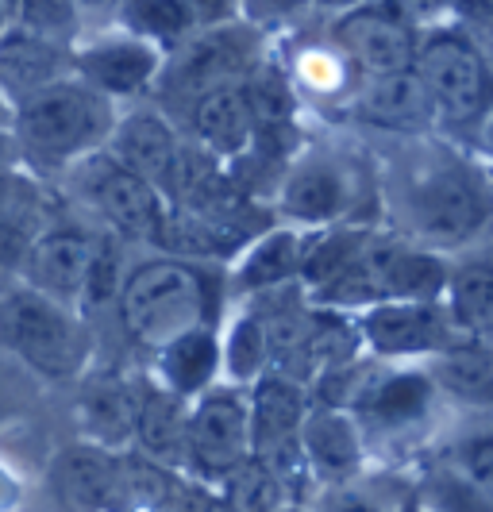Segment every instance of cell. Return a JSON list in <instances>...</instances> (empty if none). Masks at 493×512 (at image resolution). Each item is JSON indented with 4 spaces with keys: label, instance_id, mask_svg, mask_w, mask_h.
<instances>
[{
    "label": "cell",
    "instance_id": "cell-9",
    "mask_svg": "<svg viewBox=\"0 0 493 512\" xmlns=\"http://www.w3.org/2000/svg\"><path fill=\"white\" fill-rule=\"evenodd\" d=\"M189 459L201 474L228 478L239 462L251 459V428L247 409L232 393H212L197 409H189Z\"/></svg>",
    "mask_w": 493,
    "mask_h": 512
},
{
    "label": "cell",
    "instance_id": "cell-16",
    "mask_svg": "<svg viewBox=\"0 0 493 512\" xmlns=\"http://www.w3.org/2000/svg\"><path fill=\"white\" fill-rule=\"evenodd\" d=\"M78 74L85 77V85L97 93H139L151 77H158L162 58L151 43L143 39H116V43H97L89 51H81L74 58Z\"/></svg>",
    "mask_w": 493,
    "mask_h": 512
},
{
    "label": "cell",
    "instance_id": "cell-41",
    "mask_svg": "<svg viewBox=\"0 0 493 512\" xmlns=\"http://www.w3.org/2000/svg\"><path fill=\"white\" fill-rule=\"evenodd\" d=\"M178 512H228L224 509V501H216V497H208V493H185L182 497V509Z\"/></svg>",
    "mask_w": 493,
    "mask_h": 512
},
{
    "label": "cell",
    "instance_id": "cell-7",
    "mask_svg": "<svg viewBox=\"0 0 493 512\" xmlns=\"http://www.w3.org/2000/svg\"><path fill=\"white\" fill-rule=\"evenodd\" d=\"M336 43L370 77L413 70V58H416L413 27L401 20V12H393L386 4L347 12L336 24Z\"/></svg>",
    "mask_w": 493,
    "mask_h": 512
},
{
    "label": "cell",
    "instance_id": "cell-36",
    "mask_svg": "<svg viewBox=\"0 0 493 512\" xmlns=\"http://www.w3.org/2000/svg\"><path fill=\"white\" fill-rule=\"evenodd\" d=\"M266 332H262V320L259 316H243L235 324L232 339H228V366H232V378L247 382L255 378L266 362Z\"/></svg>",
    "mask_w": 493,
    "mask_h": 512
},
{
    "label": "cell",
    "instance_id": "cell-20",
    "mask_svg": "<svg viewBox=\"0 0 493 512\" xmlns=\"http://www.w3.org/2000/svg\"><path fill=\"white\" fill-rule=\"evenodd\" d=\"M135 436L147 447V455L166 466L185 462V443H189V405L185 397L170 393V389H155L139 401V416H135Z\"/></svg>",
    "mask_w": 493,
    "mask_h": 512
},
{
    "label": "cell",
    "instance_id": "cell-43",
    "mask_svg": "<svg viewBox=\"0 0 493 512\" xmlns=\"http://www.w3.org/2000/svg\"><path fill=\"white\" fill-rule=\"evenodd\" d=\"M4 31H8V8L0 4V35H4Z\"/></svg>",
    "mask_w": 493,
    "mask_h": 512
},
{
    "label": "cell",
    "instance_id": "cell-8",
    "mask_svg": "<svg viewBox=\"0 0 493 512\" xmlns=\"http://www.w3.org/2000/svg\"><path fill=\"white\" fill-rule=\"evenodd\" d=\"M85 193L89 201L101 208L104 220L124 235H135V239H155L158 224H162V193L155 185H147L143 178H135L128 170H120L108 154L104 158H93L85 166Z\"/></svg>",
    "mask_w": 493,
    "mask_h": 512
},
{
    "label": "cell",
    "instance_id": "cell-29",
    "mask_svg": "<svg viewBox=\"0 0 493 512\" xmlns=\"http://www.w3.org/2000/svg\"><path fill=\"white\" fill-rule=\"evenodd\" d=\"M432 401V385L420 374H397V378H378L370 389L363 412L374 416L378 424H409L416 416H424Z\"/></svg>",
    "mask_w": 493,
    "mask_h": 512
},
{
    "label": "cell",
    "instance_id": "cell-21",
    "mask_svg": "<svg viewBox=\"0 0 493 512\" xmlns=\"http://www.w3.org/2000/svg\"><path fill=\"white\" fill-rule=\"evenodd\" d=\"M116 474V459L101 447H78L70 455H62L54 466V493L66 509L74 512H97L108 501Z\"/></svg>",
    "mask_w": 493,
    "mask_h": 512
},
{
    "label": "cell",
    "instance_id": "cell-31",
    "mask_svg": "<svg viewBox=\"0 0 493 512\" xmlns=\"http://www.w3.org/2000/svg\"><path fill=\"white\" fill-rule=\"evenodd\" d=\"M243 101L251 108L255 131H278L286 128V120L293 116V93H289L286 77L270 66H251L247 77L239 81Z\"/></svg>",
    "mask_w": 493,
    "mask_h": 512
},
{
    "label": "cell",
    "instance_id": "cell-30",
    "mask_svg": "<svg viewBox=\"0 0 493 512\" xmlns=\"http://www.w3.org/2000/svg\"><path fill=\"white\" fill-rule=\"evenodd\" d=\"M436 378H440L451 393L486 405L493 397V359L482 343H467V347H451L443 351L436 362Z\"/></svg>",
    "mask_w": 493,
    "mask_h": 512
},
{
    "label": "cell",
    "instance_id": "cell-44",
    "mask_svg": "<svg viewBox=\"0 0 493 512\" xmlns=\"http://www.w3.org/2000/svg\"><path fill=\"white\" fill-rule=\"evenodd\" d=\"M0 120H4V97H0Z\"/></svg>",
    "mask_w": 493,
    "mask_h": 512
},
{
    "label": "cell",
    "instance_id": "cell-13",
    "mask_svg": "<svg viewBox=\"0 0 493 512\" xmlns=\"http://www.w3.org/2000/svg\"><path fill=\"white\" fill-rule=\"evenodd\" d=\"M66 54L58 43L27 31L24 24L8 27L0 35V97H12L20 104L43 89L62 81Z\"/></svg>",
    "mask_w": 493,
    "mask_h": 512
},
{
    "label": "cell",
    "instance_id": "cell-5",
    "mask_svg": "<svg viewBox=\"0 0 493 512\" xmlns=\"http://www.w3.org/2000/svg\"><path fill=\"white\" fill-rule=\"evenodd\" d=\"M162 70V93L170 101H201L216 89L239 85L251 70V39L235 27L182 39Z\"/></svg>",
    "mask_w": 493,
    "mask_h": 512
},
{
    "label": "cell",
    "instance_id": "cell-40",
    "mask_svg": "<svg viewBox=\"0 0 493 512\" xmlns=\"http://www.w3.org/2000/svg\"><path fill=\"white\" fill-rule=\"evenodd\" d=\"M320 512H378V505L366 493H359V489H339V493H332L320 505Z\"/></svg>",
    "mask_w": 493,
    "mask_h": 512
},
{
    "label": "cell",
    "instance_id": "cell-35",
    "mask_svg": "<svg viewBox=\"0 0 493 512\" xmlns=\"http://www.w3.org/2000/svg\"><path fill=\"white\" fill-rule=\"evenodd\" d=\"M366 243H370V239L359 235V231H332L328 239H320V243L312 247L309 258H301V266H305V274H309L312 282L324 285L363 255Z\"/></svg>",
    "mask_w": 493,
    "mask_h": 512
},
{
    "label": "cell",
    "instance_id": "cell-22",
    "mask_svg": "<svg viewBox=\"0 0 493 512\" xmlns=\"http://www.w3.org/2000/svg\"><path fill=\"white\" fill-rule=\"evenodd\" d=\"M282 208L297 220L324 224L336 220L347 208V178L328 162H309L301 170H293L282 185Z\"/></svg>",
    "mask_w": 493,
    "mask_h": 512
},
{
    "label": "cell",
    "instance_id": "cell-3",
    "mask_svg": "<svg viewBox=\"0 0 493 512\" xmlns=\"http://www.w3.org/2000/svg\"><path fill=\"white\" fill-rule=\"evenodd\" d=\"M0 335L16 347L35 370L51 378H70L85 362V332L81 324L39 293H16L0 305Z\"/></svg>",
    "mask_w": 493,
    "mask_h": 512
},
{
    "label": "cell",
    "instance_id": "cell-42",
    "mask_svg": "<svg viewBox=\"0 0 493 512\" xmlns=\"http://www.w3.org/2000/svg\"><path fill=\"white\" fill-rule=\"evenodd\" d=\"M16 158H20V151H16V139H12V131L0 128V178H8V174H12Z\"/></svg>",
    "mask_w": 493,
    "mask_h": 512
},
{
    "label": "cell",
    "instance_id": "cell-25",
    "mask_svg": "<svg viewBox=\"0 0 493 512\" xmlns=\"http://www.w3.org/2000/svg\"><path fill=\"white\" fill-rule=\"evenodd\" d=\"M39 231V197L12 174L0 181V270L24 262Z\"/></svg>",
    "mask_w": 493,
    "mask_h": 512
},
{
    "label": "cell",
    "instance_id": "cell-19",
    "mask_svg": "<svg viewBox=\"0 0 493 512\" xmlns=\"http://www.w3.org/2000/svg\"><path fill=\"white\" fill-rule=\"evenodd\" d=\"M193 128L212 154H239L255 143V120L239 85L216 89L193 104Z\"/></svg>",
    "mask_w": 493,
    "mask_h": 512
},
{
    "label": "cell",
    "instance_id": "cell-45",
    "mask_svg": "<svg viewBox=\"0 0 493 512\" xmlns=\"http://www.w3.org/2000/svg\"><path fill=\"white\" fill-rule=\"evenodd\" d=\"M0 181H4V178H0Z\"/></svg>",
    "mask_w": 493,
    "mask_h": 512
},
{
    "label": "cell",
    "instance_id": "cell-2",
    "mask_svg": "<svg viewBox=\"0 0 493 512\" xmlns=\"http://www.w3.org/2000/svg\"><path fill=\"white\" fill-rule=\"evenodd\" d=\"M120 312L131 339L143 347H170L174 339L205 328V278L185 262H147L120 289Z\"/></svg>",
    "mask_w": 493,
    "mask_h": 512
},
{
    "label": "cell",
    "instance_id": "cell-28",
    "mask_svg": "<svg viewBox=\"0 0 493 512\" xmlns=\"http://www.w3.org/2000/svg\"><path fill=\"white\" fill-rule=\"evenodd\" d=\"M447 297H451V316L459 320V328L470 335H486L493 320V274L486 262H470L463 266L451 282H447Z\"/></svg>",
    "mask_w": 493,
    "mask_h": 512
},
{
    "label": "cell",
    "instance_id": "cell-23",
    "mask_svg": "<svg viewBox=\"0 0 493 512\" xmlns=\"http://www.w3.org/2000/svg\"><path fill=\"white\" fill-rule=\"evenodd\" d=\"M216 366H220V347L208 328H197V332L174 339L170 347H162V378L170 385V393H178V397L201 393L216 378Z\"/></svg>",
    "mask_w": 493,
    "mask_h": 512
},
{
    "label": "cell",
    "instance_id": "cell-1",
    "mask_svg": "<svg viewBox=\"0 0 493 512\" xmlns=\"http://www.w3.org/2000/svg\"><path fill=\"white\" fill-rule=\"evenodd\" d=\"M112 131V112L101 93L78 81H58L51 89L16 104L12 139L20 158L35 166H58L93 151Z\"/></svg>",
    "mask_w": 493,
    "mask_h": 512
},
{
    "label": "cell",
    "instance_id": "cell-24",
    "mask_svg": "<svg viewBox=\"0 0 493 512\" xmlns=\"http://www.w3.org/2000/svg\"><path fill=\"white\" fill-rule=\"evenodd\" d=\"M443 285H447V274H443L440 258L397 247L382 278V297L397 305H432L443 293Z\"/></svg>",
    "mask_w": 493,
    "mask_h": 512
},
{
    "label": "cell",
    "instance_id": "cell-37",
    "mask_svg": "<svg viewBox=\"0 0 493 512\" xmlns=\"http://www.w3.org/2000/svg\"><path fill=\"white\" fill-rule=\"evenodd\" d=\"M74 24V8L70 4H27L24 8V27L51 39L62 47V31Z\"/></svg>",
    "mask_w": 493,
    "mask_h": 512
},
{
    "label": "cell",
    "instance_id": "cell-27",
    "mask_svg": "<svg viewBox=\"0 0 493 512\" xmlns=\"http://www.w3.org/2000/svg\"><path fill=\"white\" fill-rule=\"evenodd\" d=\"M166 497H170V482H166V474L158 466H151V462H116L104 509L155 512L166 505Z\"/></svg>",
    "mask_w": 493,
    "mask_h": 512
},
{
    "label": "cell",
    "instance_id": "cell-34",
    "mask_svg": "<svg viewBox=\"0 0 493 512\" xmlns=\"http://www.w3.org/2000/svg\"><path fill=\"white\" fill-rule=\"evenodd\" d=\"M193 4H166V0H158V4H131L128 8V24L143 35V43H151V47H178L182 43V35L193 27Z\"/></svg>",
    "mask_w": 493,
    "mask_h": 512
},
{
    "label": "cell",
    "instance_id": "cell-39",
    "mask_svg": "<svg viewBox=\"0 0 493 512\" xmlns=\"http://www.w3.org/2000/svg\"><path fill=\"white\" fill-rule=\"evenodd\" d=\"M463 470H467V478L474 489L490 486V474H493V439L490 436L470 439L467 447H463Z\"/></svg>",
    "mask_w": 493,
    "mask_h": 512
},
{
    "label": "cell",
    "instance_id": "cell-32",
    "mask_svg": "<svg viewBox=\"0 0 493 512\" xmlns=\"http://www.w3.org/2000/svg\"><path fill=\"white\" fill-rule=\"evenodd\" d=\"M278 501H282V478L255 455L228 474V489H224L228 512H278Z\"/></svg>",
    "mask_w": 493,
    "mask_h": 512
},
{
    "label": "cell",
    "instance_id": "cell-6",
    "mask_svg": "<svg viewBox=\"0 0 493 512\" xmlns=\"http://www.w3.org/2000/svg\"><path fill=\"white\" fill-rule=\"evenodd\" d=\"M409 220L428 243H463L486 220V201L467 174H428L409 193Z\"/></svg>",
    "mask_w": 493,
    "mask_h": 512
},
{
    "label": "cell",
    "instance_id": "cell-15",
    "mask_svg": "<svg viewBox=\"0 0 493 512\" xmlns=\"http://www.w3.org/2000/svg\"><path fill=\"white\" fill-rule=\"evenodd\" d=\"M363 335L378 355H424L443 347V324L436 305L382 301L363 316Z\"/></svg>",
    "mask_w": 493,
    "mask_h": 512
},
{
    "label": "cell",
    "instance_id": "cell-4",
    "mask_svg": "<svg viewBox=\"0 0 493 512\" xmlns=\"http://www.w3.org/2000/svg\"><path fill=\"white\" fill-rule=\"evenodd\" d=\"M413 74L428 89L436 112H447L451 120H470L486 108L490 93L486 62L478 47L455 31H436L416 47Z\"/></svg>",
    "mask_w": 493,
    "mask_h": 512
},
{
    "label": "cell",
    "instance_id": "cell-12",
    "mask_svg": "<svg viewBox=\"0 0 493 512\" xmlns=\"http://www.w3.org/2000/svg\"><path fill=\"white\" fill-rule=\"evenodd\" d=\"M89 258H93V239L74 235V231H51L39 235L24 255V278L27 285L47 297V301H70L85 293V278H89Z\"/></svg>",
    "mask_w": 493,
    "mask_h": 512
},
{
    "label": "cell",
    "instance_id": "cell-14",
    "mask_svg": "<svg viewBox=\"0 0 493 512\" xmlns=\"http://www.w3.org/2000/svg\"><path fill=\"white\" fill-rule=\"evenodd\" d=\"M359 116L386 131H424L436 124V104L413 70H397L366 81Z\"/></svg>",
    "mask_w": 493,
    "mask_h": 512
},
{
    "label": "cell",
    "instance_id": "cell-38",
    "mask_svg": "<svg viewBox=\"0 0 493 512\" xmlns=\"http://www.w3.org/2000/svg\"><path fill=\"white\" fill-rule=\"evenodd\" d=\"M116 251L112 243H93V258H89V278H85V293L89 301H108L116 293Z\"/></svg>",
    "mask_w": 493,
    "mask_h": 512
},
{
    "label": "cell",
    "instance_id": "cell-18",
    "mask_svg": "<svg viewBox=\"0 0 493 512\" xmlns=\"http://www.w3.org/2000/svg\"><path fill=\"white\" fill-rule=\"evenodd\" d=\"M81 428L97 447H124L135 436V416H139V401L131 393L128 382L120 378H101L81 393Z\"/></svg>",
    "mask_w": 493,
    "mask_h": 512
},
{
    "label": "cell",
    "instance_id": "cell-10",
    "mask_svg": "<svg viewBox=\"0 0 493 512\" xmlns=\"http://www.w3.org/2000/svg\"><path fill=\"white\" fill-rule=\"evenodd\" d=\"M108 158L128 170L135 178H143L147 185H155L162 193V185L170 189L174 178V162H178V139L170 124L155 116V112H135L124 124H112L108 131Z\"/></svg>",
    "mask_w": 493,
    "mask_h": 512
},
{
    "label": "cell",
    "instance_id": "cell-26",
    "mask_svg": "<svg viewBox=\"0 0 493 512\" xmlns=\"http://www.w3.org/2000/svg\"><path fill=\"white\" fill-rule=\"evenodd\" d=\"M155 239L178 255H224L235 247V231L220 228L189 208H166Z\"/></svg>",
    "mask_w": 493,
    "mask_h": 512
},
{
    "label": "cell",
    "instance_id": "cell-33",
    "mask_svg": "<svg viewBox=\"0 0 493 512\" xmlns=\"http://www.w3.org/2000/svg\"><path fill=\"white\" fill-rule=\"evenodd\" d=\"M297 270H301V243H297V235L274 231V235H266L259 247L251 251V258L239 270V278H243V285L266 289V285H282Z\"/></svg>",
    "mask_w": 493,
    "mask_h": 512
},
{
    "label": "cell",
    "instance_id": "cell-17",
    "mask_svg": "<svg viewBox=\"0 0 493 512\" xmlns=\"http://www.w3.org/2000/svg\"><path fill=\"white\" fill-rule=\"evenodd\" d=\"M297 447L324 478H347L359 466V432L339 409H312L301 420Z\"/></svg>",
    "mask_w": 493,
    "mask_h": 512
},
{
    "label": "cell",
    "instance_id": "cell-11",
    "mask_svg": "<svg viewBox=\"0 0 493 512\" xmlns=\"http://www.w3.org/2000/svg\"><path fill=\"white\" fill-rule=\"evenodd\" d=\"M305 393L289 374H266L255 385L251 412H247V428H251V447L259 451L255 459L270 462L274 455L297 451V432L305 420Z\"/></svg>",
    "mask_w": 493,
    "mask_h": 512
}]
</instances>
